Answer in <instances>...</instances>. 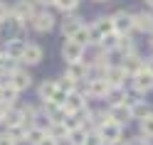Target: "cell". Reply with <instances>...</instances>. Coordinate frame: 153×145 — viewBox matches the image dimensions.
<instances>
[{"mask_svg": "<svg viewBox=\"0 0 153 145\" xmlns=\"http://www.w3.org/2000/svg\"><path fill=\"white\" fill-rule=\"evenodd\" d=\"M54 25H57L54 15H52V13L45 7V10H37V13H35V17H32V20L27 22L25 27L35 30L37 35H47V32H52V30H54Z\"/></svg>", "mask_w": 153, "mask_h": 145, "instance_id": "cell-1", "label": "cell"}, {"mask_svg": "<svg viewBox=\"0 0 153 145\" xmlns=\"http://www.w3.org/2000/svg\"><path fill=\"white\" fill-rule=\"evenodd\" d=\"M131 89H133V93H138V96H146V93H151L153 91V74L143 66L141 71H136L131 76Z\"/></svg>", "mask_w": 153, "mask_h": 145, "instance_id": "cell-2", "label": "cell"}, {"mask_svg": "<svg viewBox=\"0 0 153 145\" xmlns=\"http://www.w3.org/2000/svg\"><path fill=\"white\" fill-rule=\"evenodd\" d=\"M104 79L109 81L111 89H126V86L131 84V76L123 71L121 64H109V66H106V74H104Z\"/></svg>", "mask_w": 153, "mask_h": 145, "instance_id": "cell-3", "label": "cell"}, {"mask_svg": "<svg viewBox=\"0 0 153 145\" xmlns=\"http://www.w3.org/2000/svg\"><path fill=\"white\" fill-rule=\"evenodd\" d=\"M97 130H99V135H101L104 145H119V143H121V135H123V125L114 123V121H106V123H101Z\"/></svg>", "mask_w": 153, "mask_h": 145, "instance_id": "cell-4", "label": "cell"}, {"mask_svg": "<svg viewBox=\"0 0 153 145\" xmlns=\"http://www.w3.org/2000/svg\"><path fill=\"white\" fill-rule=\"evenodd\" d=\"M111 25L116 35H131L133 32V13L128 10H116L111 15Z\"/></svg>", "mask_w": 153, "mask_h": 145, "instance_id": "cell-5", "label": "cell"}, {"mask_svg": "<svg viewBox=\"0 0 153 145\" xmlns=\"http://www.w3.org/2000/svg\"><path fill=\"white\" fill-rule=\"evenodd\" d=\"M7 84H10L15 91L22 93V91H27L32 86V74L27 71V66H15V71L7 76Z\"/></svg>", "mask_w": 153, "mask_h": 145, "instance_id": "cell-6", "label": "cell"}, {"mask_svg": "<svg viewBox=\"0 0 153 145\" xmlns=\"http://www.w3.org/2000/svg\"><path fill=\"white\" fill-rule=\"evenodd\" d=\"M10 13L17 17V20H22L27 25L35 17V13H37V3L35 0H15V3L10 5Z\"/></svg>", "mask_w": 153, "mask_h": 145, "instance_id": "cell-7", "label": "cell"}, {"mask_svg": "<svg viewBox=\"0 0 153 145\" xmlns=\"http://www.w3.org/2000/svg\"><path fill=\"white\" fill-rule=\"evenodd\" d=\"M84 84H87V96L89 99H106L109 91H111V86H109V81L104 76H89Z\"/></svg>", "mask_w": 153, "mask_h": 145, "instance_id": "cell-8", "label": "cell"}, {"mask_svg": "<svg viewBox=\"0 0 153 145\" xmlns=\"http://www.w3.org/2000/svg\"><path fill=\"white\" fill-rule=\"evenodd\" d=\"M64 76L69 81L74 84H82V81H87L89 76H91V69H89V64L87 62H72V64H67V69H64Z\"/></svg>", "mask_w": 153, "mask_h": 145, "instance_id": "cell-9", "label": "cell"}, {"mask_svg": "<svg viewBox=\"0 0 153 145\" xmlns=\"http://www.w3.org/2000/svg\"><path fill=\"white\" fill-rule=\"evenodd\" d=\"M89 32H91V44H99L106 35H111V32H114L111 17H97V20L89 25Z\"/></svg>", "mask_w": 153, "mask_h": 145, "instance_id": "cell-10", "label": "cell"}, {"mask_svg": "<svg viewBox=\"0 0 153 145\" xmlns=\"http://www.w3.org/2000/svg\"><path fill=\"white\" fill-rule=\"evenodd\" d=\"M64 111H67V116H74V113H79V111H87V93H82L79 89L72 91V93H67Z\"/></svg>", "mask_w": 153, "mask_h": 145, "instance_id": "cell-11", "label": "cell"}, {"mask_svg": "<svg viewBox=\"0 0 153 145\" xmlns=\"http://www.w3.org/2000/svg\"><path fill=\"white\" fill-rule=\"evenodd\" d=\"M62 59H64L67 64L82 62V59H84V47L76 44L74 40H64V44H62Z\"/></svg>", "mask_w": 153, "mask_h": 145, "instance_id": "cell-12", "label": "cell"}, {"mask_svg": "<svg viewBox=\"0 0 153 145\" xmlns=\"http://www.w3.org/2000/svg\"><path fill=\"white\" fill-rule=\"evenodd\" d=\"M25 47H27V42L22 40V37H15V40H7L5 42L3 54L7 57V59H13V62H20L22 54H25Z\"/></svg>", "mask_w": 153, "mask_h": 145, "instance_id": "cell-13", "label": "cell"}, {"mask_svg": "<svg viewBox=\"0 0 153 145\" xmlns=\"http://www.w3.org/2000/svg\"><path fill=\"white\" fill-rule=\"evenodd\" d=\"M42 57H45V49L37 42H27V47H25V54H22V64L25 66H37L42 62Z\"/></svg>", "mask_w": 153, "mask_h": 145, "instance_id": "cell-14", "label": "cell"}, {"mask_svg": "<svg viewBox=\"0 0 153 145\" xmlns=\"http://www.w3.org/2000/svg\"><path fill=\"white\" fill-rule=\"evenodd\" d=\"M133 30L136 32H153V13L151 10H141L133 13Z\"/></svg>", "mask_w": 153, "mask_h": 145, "instance_id": "cell-15", "label": "cell"}, {"mask_svg": "<svg viewBox=\"0 0 153 145\" xmlns=\"http://www.w3.org/2000/svg\"><path fill=\"white\" fill-rule=\"evenodd\" d=\"M84 25V20H82V17L79 15H64V20H62V25H59V30H62V35H64V40H69V37L76 32V30H79V27Z\"/></svg>", "mask_w": 153, "mask_h": 145, "instance_id": "cell-16", "label": "cell"}, {"mask_svg": "<svg viewBox=\"0 0 153 145\" xmlns=\"http://www.w3.org/2000/svg\"><path fill=\"white\" fill-rule=\"evenodd\" d=\"M30 125L25 121V113L22 108H17V106H7V111H5V118H3V125L5 128H13V125Z\"/></svg>", "mask_w": 153, "mask_h": 145, "instance_id": "cell-17", "label": "cell"}, {"mask_svg": "<svg viewBox=\"0 0 153 145\" xmlns=\"http://www.w3.org/2000/svg\"><path fill=\"white\" fill-rule=\"evenodd\" d=\"M109 118L114 121V123H119V125H123V123H128L131 121V111H128V106H123V103H119V106H109Z\"/></svg>", "mask_w": 153, "mask_h": 145, "instance_id": "cell-18", "label": "cell"}, {"mask_svg": "<svg viewBox=\"0 0 153 145\" xmlns=\"http://www.w3.org/2000/svg\"><path fill=\"white\" fill-rule=\"evenodd\" d=\"M121 66H123V71H126L128 76H133L136 71L143 69V59L138 57V52H133V54H126V57L121 59Z\"/></svg>", "mask_w": 153, "mask_h": 145, "instance_id": "cell-19", "label": "cell"}, {"mask_svg": "<svg viewBox=\"0 0 153 145\" xmlns=\"http://www.w3.org/2000/svg\"><path fill=\"white\" fill-rule=\"evenodd\" d=\"M17 96H20V91H15L10 84H0V103L3 106H15Z\"/></svg>", "mask_w": 153, "mask_h": 145, "instance_id": "cell-20", "label": "cell"}, {"mask_svg": "<svg viewBox=\"0 0 153 145\" xmlns=\"http://www.w3.org/2000/svg\"><path fill=\"white\" fill-rule=\"evenodd\" d=\"M128 111H131V118H138L141 121V118H146V116L151 113V106L146 101H141V96H138V99L128 106Z\"/></svg>", "mask_w": 153, "mask_h": 145, "instance_id": "cell-21", "label": "cell"}, {"mask_svg": "<svg viewBox=\"0 0 153 145\" xmlns=\"http://www.w3.org/2000/svg\"><path fill=\"white\" fill-rule=\"evenodd\" d=\"M45 135H47V130H45V128L30 125V128H27V133H25V143H27V145H40V143L45 140Z\"/></svg>", "mask_w": 153, "mask_h": 145, "instance_id": "cell-22", "label": "cell"}, {"mask_svg": "<svg viewBox=\"0 0 153 145\" xmlns=\"http://www.w3.org/2000/svg\"><path fill=\"white\" fill-rule=\"evenodd\" d=\"M54 91H57V81H54V79H47V81L40 84L37 96H40V101H50L52 96H54Z\"/></svg>", "mask_w": 153, "mask_h": 145, "instance_id": "cell-23", "label": "cell"}, {"mask_svg": "<svg viewBox=\"0 0 153 145\" xmlns=\"http://www.w3.org/2000/svg\"><path fill=\"white\" fill-rule=\"evenodd\" d=\"M69 40H74L76 44H82L84 49H87V47L91 44V32H89V25H82L79 30H76V32H74V35L69 37Z\"/></svg>", "mask_w": 153, "mask_h": 145, "instance_id": "cell-24", "label": "cell"}, {"mask_svg": "<svg viewBox=\"0 0 153 145\" xmlns=\"http://www.w3.org/2000/svg\"><path fill=\"white\" fill-rule=\"evenodd\" d=\"M67 133H69V130H67L64 123H50V125H47V135H50L52 140H57V143L67 140Z\"/></svg>", "mask_w": 153, "mask_h": 145, "instance_id": "cell-25", "label": "cell"}, {"mask_svg": "<svg viewBox=\"0 0 153 145\" xmlns=\"http://www.w3.org/2000/svg\"><path fill=\"white\" fill-rule=\"evenodd\" d=\"M52 7H57V10L64 13V15H72V13H76V7H79V0H54Z\"/></svg>", "mask_w": 153, "mask_h": 145, "instance_id": "cell-26", "label": "cell"}, {"mask_svg": "<svg viewBox=\"0 0 153 145\" xmlns=\"http://www.w3.org/2000/svg\"><path fill=\"white\" fill-rule=\"evenodd\" d=\"M87 133H89V128H74V130H69V135H67V140H69V145H84V140H87Z\"/></svg>", "mask_w": 153, "mask_h": 145, "instance_id": "cell-27", "label": "cell"}, {"mask_svg": "<svg viewBox=\"0 0 153 145\" xmlns=\"http://www.w3.org/2000/svg\"><path fill=\"white\" fill-rule=\"evenodd\" d=\"M119 40H121V35L111 32V35H106V37H104V40L99 42V47H101L104 52H114V49H116V47H119Z\"/></svg>", "mask_w": 153, "mask_h": 145, "instance_id": "cell-28", "label": "cell"}, {"mask_svg": "<svg viewBox=\"0 0 153 145\" xmlns=\"http://www.w3.org/2000/svg\"><path fill=\"white\" fill-rule=\"evenodd\" d=\"M141 135L143 138H153V113H148L146 118H141Z\"/></svg>", "mask_w": 153, "mask_h": 145, "instance_id": "cell-29", "label": "cell"}, {"mask_svg": "<svg viewBox=\"0 0 153 145\" xmlns=\"http://www.w3.org/2000/svg\"><path fill=\"white\" fill-rule=\"evenodd\" d=\"M84 145H104L99 130H89V133H87V140H84Z\"/></svg>", "mask_w": 153, "mask_h": 145, "instance_id": "cell-30", "label": "cell"}, {"mask_svg": "<svg viewBox=\"0 0 153 145\" xmlns=\"http://www.w3.org/2000/svg\"><path fill=\"white\" fill-rule=\"evenodd\" d=\"M7 15H10V5H7L5 0H0V25H3V20H5Z\"/></svg>", "mask_w": 153, "mask_h": 145, "instance_id": "cell-31", "label": "cell"}, {"mask_svg": "<svg viewBox=\"0 0 153 145\" xmlns=\"http://www.w3.org/2000/svg\"><path fill=\"white\" fill-rule=\"evenodd\" d=\"M0 145H17V143H15L7 133H0Z\"/></svg>", "mask_w": 153, "mask_h": 145, "instance_id": "cell-32", "label": "cell"}, {"mask_svg": "<svg viewBox=\"0 0 153 145\" xmlns=\"http://www.w3.org/2000/svg\"><path fill=\"white\" fill-rule=\"evenodd\" d=\"M128 145H151V143H148V138H143V135H138V138L128 140Z\"/></svg>", "mask_w": 153, "mask_h": 145, "instance_id": "cell-33", "label": "cell"}, {"mask_svg": "<svg viewBox=\"0 0 153 145\" xmlns=\"http://www.w3.org/2000/svg\"><path fill=\"white\" fill-rule=\"evenodd\" d=\"M143 66H146V69L153 74V57H148V59H143Z\"/></svg>", "mask_w": 153, "mask_h": 145, "instance_id": "cell-34", "label": "cell"}, {"mask_svg": "<svg viewBox=\"0 0 153 145\" xmlns=\"http://www.w3.org/2000/svg\"><path fill=\"white\" fill-rule=\"evenodd\" d=\"M37 7H47V5H54V0H35Z\"/></svg>", "mask_w": 153, "mask_h": 145, "instance_id": "cell-35", "label": "cell"}, {"mask_svg": "<svg viewBox=\"0 0 153 145\" xmlns=\"http://www.w3.org/2000/svg\"><path fill=\"white\" fill-rule=\"evenodd\" d=\"M40 145H59V143H57V140H52V138H50V135H45V140H42Z\"/></svg>", "mask_w": 153, "mask_h": 145, "instance_id": "cell-36", "label": "cell"}, {"mask_svg": "<svg viewBox=\"0 0 153 145\" xmlns=\"http://www.w3.org/2000/svg\"><path fill=\"white\" fill-rule=\"evenodd\" d=\"M143 3H146V5H148V7H153V0H143Z\"/></svg>", "mask_w": 153, "mask_h": 145, "instance_id": "cell-37", "label": "cell"}, {"mask_svg": "<svg viewBox=\"0 0 153 145\" xmlns=\"http://www.w3.org/2000/svg\"><path fill=\"white\" fill-rule=\"evenodd\" d=\"M151 49H153V32H151Z\"/></svg>", "mask_w": 153, "mask_h": 145, "instance_id": "cell-38", "label": "cell"}, {"mask_svg": "<svg viewBox=\"0 0 153 145\" xmlns=\"http://www.w3.org/2000/svg\"><path fill=\"white\" fill-rule=\"evenodd\" d=\"M97 3H104V0H97Z\"/></svg>", "mask_w": 153, "mask_h": 145, "instance_id": "cell-39", "label": "cell"}]
</instances>
